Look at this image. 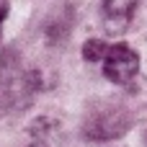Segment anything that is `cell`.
<instances>
[{"instance_id": "cell-1", "label": "cell", "mask_w": 147, "mask_h": 147, "mask_svg": "<svg viewBox=\"0 0 147 147\" xmlns=\"http://www.w3.org/2000/svg\"><path fill=\"white\" fill-rule=\"evenodd\" d=\"M132 129V111L119 101H96L83 116V134L93 142H109Z\"/></svg>"}, {"instance_id": "cell-5", "label": "cell", "mask_w": 147, "mask_h": 147, "mask_svg": "<svg viewBox=\"0 0 147 147\" xmlns=\"http://www.w3.org/2000/svg\"><path fill=\"white\" fill-rule=\"evenodd\" d=\"M106 52H109V44H106L103 39H88V41L83 44V57H85L88 62H103Z\"/></svg>"}, {"instance_id": "cell-3", "label": "cell", "mask_w": 147, "mask_h": 147, "mask_svg": "<svg viewBox=\"0 0 147 147\" xmlns=\"http://www.w3.org/2000/svg\"><path fill=\"white\" fill-rule=\"evenodd\" d=\"M140 72V57L129 44H111L103 57V78L114 85H129Z\"/></svg>"}, {"instance_id": "cell-2", "label": "cell", "mask_w": 147, "mask_h": 147, "mask_svg": "<svg viewBox=\"0 0 147 147\" xmlns=\"http://www.w3.org/2000/svg\"><path fill=\"white\" fill-rule=\"evenodd\" d=\"M39 88H41V78L36 70H28V72L18 70L16 75H5L0 80V106L8 111L26 109L31 98L39 93Z\"/></svg>"}, {"instance_id": "cell-4", "label": "cell", "mask_w": 147, "mask_h": 147, "mask_svg": "<svg viewBox=\"0 0 147 147\" xmlns=\"http://www.w3.org/2000/svg\"><path fill=\"white\" fill-rule=\"evenodd\" d=\"M140 0H103V13H106V26L109 34H121V28L127 26L134 5Z\"/></svg>"}, {"instance_id": "cell-6", "label": "cell", "mask_w": 147, "mask_h": 147, "mask_svg": "<svg viewBox=\"0 0 147 147\" xmlns=\"http://www.w3.org/2000/svg\"><path fill=\"white\" fill-rule=\"evenodd\" d=\"M8 10H10V3H8V0H0V26H3V21L8 18Z\"/></svg>"}, {"instance_id": "cell-7", "label": "cell", "mask_w": 147, "mask_h": 147, "mask_svg": "<svg viewBox=\"0 0 147 147\" xmlns=\"http://www.w3.org/2000/svg\"><path fill=\"white\" fill-rule=\"evenodd\" d=\"M28 147H47L44 142H34V145H28Z\"/></svg>"}]
</instances>
